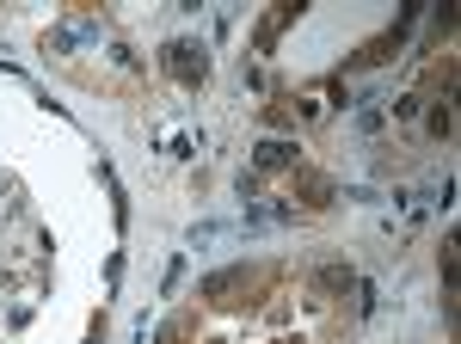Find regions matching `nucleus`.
I'll use <instances>...</instances> for the list:
<instances>
[{
  "label": "nucleus",
  "instance_id": "obj_1",
  "mask_svg": "<svg viewBox=\"0 0 461 344\" xmlns=\"http://www.w3.org/2000/svg\"><path fill=\"white\" fill-rule=\"evenodd\" d=\"M167 74H173L178 86H197V80L210 74V50H203L197 37H173V43H167Z\"/></svg>",
  "mask_w": 461,
  "mask_h": 344
},
{
  "label": "nucleus",
  "instance_id": "obj_2",
  "mask_svg": "<svg viewBox=\"0 0 461 344\" xmlns=\"http://www.w3.org/2000/svg\"><path fill=\"white\" fill-rule=\"evenodd\" d=\"M240 283H247V265H228V271L203 276V283H197V295H203V302H221V295H234Z\"/></svg>",
  "mask_w": 461,
  "mask_h": 344
},
{
  "label": "nucleus",
  "instance_id": "obj_3",
  "mask_svg": "<svg viewBox=\"0 0 461 344\" xmlns=\"http://www.w3.org/2000/svg\"><path fill=\"white\" fill-rule=\"evenodd\" d=\"M86 37H99V19H74V25H62V32H50L43 37V50H74V43H86Z\"/></svg>",
  "mask_w": 461,
  "mask_h": 344
},
{
  "label": "nucleus",
  "instance_id": "obj_4",
  "mask_svg": "<svg viewBox=\"0 0 461 344\" xmlns=\"http://www.w3.org/2000/svg\"><path fill=\"white\" fill-rule=\"evenodd\" d=\"M284 222H295L289 204H247V215H240V228H284Z\"/></svg>",
  "mask_w": 461,
  "mask_h": 344
},
{
  "label": "nucleus",
  "instance_id": "obj_5",
  "mask_svg": "<svg viewBox=\"0 0 461 344\" xmlns=\"http://www.w3.org/2000/svg\"><path fill=\"white\" fill-rule=\"evenodd\" d=\"M252 154H258V167H271V172H277V167H295V141H277V136L258 141Z\"/></svg>",
  "mask_w": 461,
  "mask_h": 344
},
{
  "label": "nucleus",
  "instance_id": "obj_6",
  "mask_svg": "<svg viewBox=\"0 0 461 344\" xmlns=\"http://www.w3.org/2000/svg\"><path fill=\"white\" fill-rule=\"evenodd\" d=\"M357 283H363V276H357L351 265H326V271H320V289H332V295H345V289H357Z\"/></svg>",
  "mask_w": 461,
  "mask_h": 344
},
{
  "label": "nucleus",
  "instance_id": "obj_7",
  "mask_svg": "<svg viewBox=\"0 0 461 344\" xmlns=\"http://www.w3.org/2000/svg\"><path fill=\"white\" fill-rule=\"evenodd\" d=\"M302 197H308V204H332V197H339V185H332V178H320V172H302Z\"/></svg>",
  "mask_w": 461,
  "mask_h": 344
},
{
  "label": "nucleus",
  "instance_id": "obj_8",
  "mask_svg": "<svg viewBox=\"0 0 461 344\" xmlns=\"http://www.w3.org/2000/svg\"><path fill=\"white\" fill-rule=\"evenodd\" d=\"M221 234H234V228H228V222H197L185 240H191V246H210V240H221Z\"/></svg>",
  "mask_w": 461,
  "mask_h": 344
},
{
  "label": "nucleus",
  "instance_id": "obj_9",
  "mask_svg": "<svg viewBox=\"0 0 461 344\" xmlns=\"http://www.w3.org/2000/svg\"><path fill=\"white\" fill-rule=\"evenodd\" d=\"M449 130H456V111H449V104H443V111H430V136H449Z\"/></svg>",
  "mask_w": 461,
  "mask_h": 344
}]
</instances>
